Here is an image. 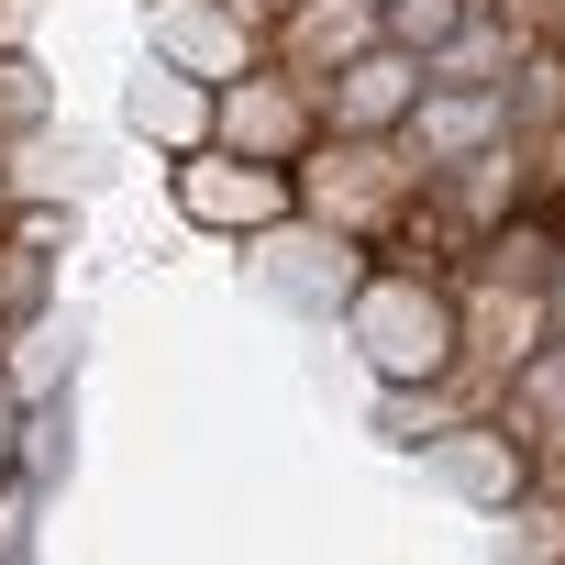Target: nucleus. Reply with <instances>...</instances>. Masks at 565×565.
Here are the masks:
<instances>
[{
  "label": "nucleus",
  "mask_w": 565,
  "mask_h": 565,
  "mask_svg": "<svg viewBox=\"0 0 565 565\" xmlns=\"http://www.w3.org/2000/svg\"><path fill=\"white\" fill-rule=\"evenodd\" d=\"M289 178H300V211L333 222V233H355L366 255L433 200V167H422L399 134H333V122L311 134V156H300Z\"/></svg>",
  "instance_id": "1"
},
{
  "label": "nucleus",
  "mask_w": 565,
  "mask_h": 565,
  "mask_svg": "<svg viewBox=\"0 0 565 565\" xmlns=\"http://www.w3.org/2000/svg\"><path fill=\"white\" fill-rule=\"evenodd\" d=\"M344 344L377 377H444L455 366V277L444 266H366L344 289Z\"/></svg>",
  "instance_id": "2"
},
{
  "label": "nucleus",
  "mask_w": 565,
  "mask_h": 565,
  "mask_svg": "<svg viewBox=\"0 0 565 565\" xmlns=\"http://www.w3.org/2000/svg\"><path fill=\"white\" fill-rule=\"evenodd\" d=\"M167 200H178L189 233H211V244H255L266 222H289V211H300V178L277 167V156L189 145V156H167Z\"/></svg>",
  "instance_id": "3"
},
{
  "label": "nucleus",
  "mask_w": 565,
  "mask_h": 565,
  "mask_svg": "<svg viewBox=\"0 0 565 565\" xmlns=\"http://www.w3.org/2000/svg\"><path fill=\"white\" fill-rule=\"evenodd\" d=\"M311 134H322V89H311L300 67H277V56L211 89V145H233V156H277V167H300Z\"/></svg>",
  "instance_id": "4"
},
{
  "label": "nucleus",
  "mask_w": 565,
  "mask_h": 565,
  "mask_svg": "<svg viewBox=\"0 0 565 565\" xmlns=\"http://www.w3.org/2000/svg\"><path fill=\"white\" fill-rule=\"evenodd\" d=\"M145 56H167V67L222 89V78L266 67V23H244L233 0H145Z\"/></svg>",
  "instance_id": "5"
},
{
  "label": "nucleus",
  "mask_w": 565,
  "mask_h": 565,
  "mask_svg": "<svg viewBox=\"0 0 565 565\" xmlns=\"http://www.w3.org/2000/svg\"><path fill=\"white\" fill-rule=\"evenodd\" d=\"M422 466H433V477H444L455 499H477L488 521H499V510H510V499H521V488L543 477V466H532V444H521V433H510L499 411H466V422H444V433L422 444Z\"/></svg>",
  "instance_id": "6"
},
{
  "label": "nucleus",
  "mask_w": 565,
  "mask_h": 565,
  "mask_svg": "<svg viewBox=\"0 0 565 565\" xmlns=\"http://www.w3.org/2000/svg\"><path fill=\"white\" fill-rule=\"evenodd\" d=\"M311 89H322V122H333V134H399L411 100H422V56L377 34V45H355L344 67H322Z\"/></svg>",
  "instance_id": "7"
},
{
  "label": "nucleus",
  "mask_w": 565,
  "mask_h": 565,
  "mask_svg": "<svg viewBox=\"0 0 565 565\" xmlns=\"http://www.w3.org/2000/svg\"><path fill=\"white\" fill-rule=\"evenodd\" d=\"M244 255H266V277H277V289H300V300H322V311H344V289L366 277V244H355V233H333V222H311V211L266 222Z\"/></svg>",
  "instance_id": "8"
},
{
  "label": "nucleus",
  "mask_w": 565,
  "mask_h": 565,
  "mask_svg": "<svg viewBox=\"0 0 565 565\" xmlns=\"http://www.w3.org/2000/svg\"><path fill=\"white\" fill-rule=\"evenodd\" d=\"M122 134H134V145H156V167H167V156H189V145H211V78H189V67L145 56V67L122 78Z\"/></svg>",
  "instance_id": "9"
},
{
  "label": "nucleus",
  "mask_w": 565,
  "mask_h": 565,
  "mask_svg": "<svg viewBox=\"0 0 565 565\" xmlns=\"http://www.w3.org/2000/svg\"><path fill=\"white\" fill-rule=\"evenodd\" d=\"M355 45H377V0H300V12L266 34V56H277V67H300V78L344 67Z\"/></svg>",
  "instance_id": "10"
},
{
  "label": "nucleus",
  "mask_w": 565,
  "mask_h": 565,
  "mask_svg": "<svg viewBox=\"0 0 565 565\" xmlns=\"http://www.w3.org/2000/svg\"><path fill=\"white\" fill-rule=\"evenodd\" d=\"M45 311H56V255H34L0 222V322H45Z\"/></svg>",
  "instance_id": "11"
},
{
  "label": "nucleus",
  "mask_w": 565,
  "mask_h": 565,
  "mask_svg": "<svg viewBox=\"0 0 565 565\" xmlns=\"http://www.w3.org/2000/svg\"><path fill=\"white\" fill-rule=\"evenodd\" d=\"M499 521H510V532H499L510 554H565V488H554V477H532Z\"/></svg>",
  "instance_id": "12"
},
{
  "label": "nucleus",
  "mask_w": 565,
  "mask_h": 565,
  "mask_svg": "<svg viewBox=\"0 0 565 565\" xmlns=\"http://www.w3.org/2000/svg\"><path fill=\"white\" fill-rule=\"evenodd\" d=\"M34 122H56V89H45L34 45H0V134H34Z\"/></svg>",
  "instance_id": "13"
},
{
  "label": "nucleus",
  "mask_w": 565,
  "mask_h": 565,
  "mask_svg": "<svg viewBox=\"0 0 565 565\" xmlns=\"http://www.w3.org/2000/svg\"><path fill=\"white\" fill-rule=\"evenodd\" d=\"M0 222H12V233H23L34 255H56V266L78 255V200H67V189H34V200H12Z\"/></svg>",
  "instance_id": "14"
},
{
  "label": "nucleus",
  "mask_w": 565,
  "mask_h": 565,
  "mask_svg": "<svg viewBox=\"0 0 565 565\" xmlns=\"http://www.w3.org/2000/svg\"><path fill=\"white\" fill-rule=\"evenodd\" d=\"M455 23H466V0H377V34H388V45H411V56H433Z\"/></svg>",
  "instance_id": "15"
},
{
  "label": "nucleus",
  "mask_w": 565,
  "mask_h": 565,
  "mask_svg": "<svg viewBox=\"0 0 565 565\" xmlns=\"http://www.w3.org/2000/svg\"><path fill=\"white\" fill-rule=\"evenodd\" d=\"M23 422H34V399L12 388V366H0V488H23Z\"/></svg>",
  "instance_id": "16"
},
{
  "label": "nucleus",
  "mask_w": 565,
  "mask_h": 565,
  "mask_svg": "<svg viewBox=\"0 0 565 565\" xmlns=\"http://www.w3.org/2000/svg\"><path fill=\"white\" fill-rule=\"evenodd\" d=\"M34 12L45 0H0V45H34Z\"/></svg>",
  "instance_id": "17"
},
{
  "label": "nucleus",
  "mask_w": 565,
  "mask_h": 565,
  "mask_svg": "<svg viewBox=\"0 0 565 565\" xmlns=\"http://www.w3.org/2000/svg\"><path fill=\"white\" fill-rule=\"evenodd\" d=\"M543 322L565 333V244H554V266H543Z\"/></svg>",
  "instance_id": "18"
},
{
  "label": "nucleus",
  "mask_w": 565,
  "mask_h": 565,
  "mask_svg": "<svg viewBox=\"0 0 565 565\" xmlns=\"http://www.w3.org/2000/svg\"><path fill=\"white\" fill-rule=\"evenodd\" d=\"M233 12H244V23H266V34H277V23H289V12H300V0H233Z\"/></svg>",
  "instance_id": "19"
},
{
  "label": "nucleus",
  "mask_w": 565,
  "mask_h": 565,
  "mask_svg": "<svg viewBox=\"0 0 565 565\" xmlns=\"http://www.w3.org/2000/svg\"><path fill=\"white\" fill-rule=\"evenodd\" d=\"M12 344H23V322H0V366H12Z\"/></svg>",
  "instance_id": "20"
},
{
  "label": "nucleus",
  "mask_w": 565,
  "mask_h": 565,
  "mask_svg": "<svg viewBox=\"0 0 565 565\" xmlns=\"http://www.w3.org/2000/svg\"><path fill=\"white\" fill-rule=\"evenodd\" d=\"M0 211H12V178H0Z\"/></svg>",
  "instance_id": "21"
},
{
  "label": "nucleus",
  "mask_w": 565,
  "mask_h": 565,
  "mask_svg": "<svg viewBox=\"0 0 565 565\" xmlns=\"http://www.w3.org/2000/svg\"><path fill=\"white\" fill-rule=\"evenodd\" d=\"M466 12H488V0H466Z\"/></svg>",
  "instance_id": "22"
}]
</instances>
